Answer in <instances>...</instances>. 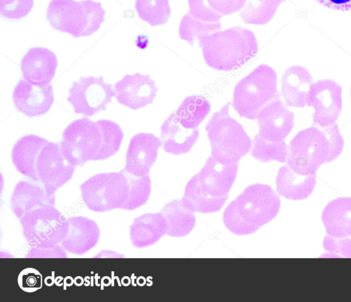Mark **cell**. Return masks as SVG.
<instances>
[{"label":"cell","mask_w":351,"mask_h":302,"mask_svg":"<svg viewBox=\"0 0 351 302\" xmlns=\"http://www.w3.org/2000/svg\"><path fill=\"white\" fill-rule=\"evenodd\" d=\"M323 248L328 253L322 256L351 257V236L334 237L326 234L323 239Z\"/></svg>","instance_id":"cell-36"},{"label":"cell","mask_w":351,"mask_h":302,"mask_svg":"<svg viewBox=\"0 0 351 302\" xmlns=\"http://www.w3.org/2000/svg\"><path fill=\"white\" fill-rule=\"evenodd\" d=\"M76 166L64 156L60 144L48 141L40 149L36 162L38 182L49 196L73 177Z\"/></svg>","instance_id":"cell-11"},{"label":"cell","mask_w":351,"mask_h":302,"mask_svg":"<svg viewBox=\"0 0 351 302\" xmlns=\"http://www.w3.org/2000/svg\"><path fill=\"white\" fill-rule=\"evenodd\" d=\"M206 5L223 17L240 11L247 0H204Z\"/></svg>","instance_id":"cell-41"},{"label":"cell","mask_w":351,"mask_h":302,"mask_svg":"<svg viewBox=\"0 0 351 302\" xmlns=\"http://www.w3.org/2000/svg\"><path fill=\"white\" fill-rule=\"evenodd\" d=\"M127 171L96 174L80 185L82 199L86 207L95 212L122 209L129 195Z\"/></svg>","instance_id":"cell-6"},{"label":"cell","mask_w":351,"mask_h":302,"mask_svg":"<svg viewBox=\"0 0 351 302\" xmlns=\"http://www.w3.org/2000/svg\"><path fill=\"white\" fill-rule=\"evenodd\" d=\"M166 221L160 212L146 213L136 218L130 227V239L136 248L157 242L167 234Z\"/></svg>","instance_id":"cell-24"},{"label":"cell","mask_w":351,"mask_h":302,"mask_svg":"<svg viewBox=\"0 0 351 302\" xmlns=\"http://www.w3.org/2000/svg\"><path fill=\"white\" fill-rule=\"evenodd\" d=\"M189 13L194 18L210 23L219 22L223 16L213 11L204 0H187Z\"/></svg>","instance_id":"cell-38"},{"label":"cell","mask_w":351,"mask_h":302,"mask_svg":"<svg viewBox=\"0 0 351 302\" xmlns=\"http://www.w3.org/2000/svg\"><path fill=\"white\" fill-rule=\"evenodd\" d=\"M321 128L326 134L329 142L330 153L328 160V163H329L335 160L342 153L344 140L336 123L330 126Z\"/></svg>","instance_id":"cell-39"},{"label":"cell","mask_w":351,"mask_h":302,"mask_svg":"<svg viewBox=\"0 0 351 302\" xmlns=\"http://www.w3.org/2000/svg\"><path fill=\"white\" fill-rule=\"evenodd\" d=\"M239 165L223 164L211 155L201 170L195 175L200 189L213 197L228 196L236 179Z\"/></svg>","instance_id":"cell-17"},{"label":"cell","mask_w":351,"mask_h":302,"mask_svg":"<svg viewBox=\"0 0 351 302\" xmlns=\"http://www.w3.org/2000/svg\"><path fill=\"white\" fill-rule=\"evenodd\" d=\"M19 220L32 247H55L61 244L69 231V218L51 205L32 210Z\"/></svg>","instance_id":"cell-8"},{"label":"cell","mask_w":351,"mask_h":302,"mask_svg":"<svg viewBox=\"0 0 351 302\" xmlns=\"http://www.w3.org/2000/svg\"><path fill=\"white\" fill-rule=\"evenodd\" d=\"M20 288L27 292H35L42 286V276L33 268H27L22 270L18 277Z\"/></svg>","instance_id":"cell-40"},{"label":"cell","mask_w":351,"mask_h":302,"mask_svg":"<svg viewBox=\"0 0 351 302\" xmlns=\"http://www.w3.org/2000/svg\"><path fill=\"white\" fill-rule=\"evenodd\" d=\"M286 0H247L239 15L245 24L263 25L274 16L280 4Z\"/></svg>","instance_id":"cell-30"},{"label":"cell","mask_w":351,"mask_h":302,"mask_svg":"<svg viewBox=\"0 0 351 302\" xmlns=\"http://www.w3.org/2000/svg\"><path fill=\"white\" fill-rule=\"evenodd\" d=\"M12 99L15 108L25 115L34 117L47 112L53 100L52 86L33 84L25 79L15 86Z\"/></svg>","instance_id":"cell-16"},{"label":"cell","mask_w":351,"mask_h":302,"mask_svg":"<svg viewBox=\"0 0 351 302\" xmlns=\"http://www.w3.org/2000/svg\"><path fill=\"white\" fill-rule=\"evenodd\" d=\"M105 14L101 3L93 0H51L46 17L54 29L80 38L96 32Z\"/></svg>","instance_id":"cell-4"},{"label":"cell","mask_w":351,"mask_h":302,"mask_svg":"<svg viewBox=\"0 0 351 302\" xmlns=\"http://www.w3.org/2000/svg\"><path fill=\"white\" fill-rule=\"evenodd\" d=\"M101 142V131L97 122L83 118L73 121L66 127L60 146L69 162L82 166L95 160Z\"/></svg>","instance_id":"cell-9"},{"label":"cell","mask_w":351,"mask_h":302,"mask_svg":"<svg viewBox=\"0 0 351 302\" xmlns=\"http://www.w3.org/2000/svg\"><path fill=\"white\" fill-rule=\"evenodd\" d=\"M66 250L62 245L58 244L52 247H32L26 255V257H66Z\"/></svg>","instance_id":"cell-42"},{"label":"cell","mask_w":351,"mask_h":302,"mask_svg":"<svg viewBox=\"0 0 351 302\" xmlns=\"http://www.w3.org/2000/svg\"><path fill=\"white\" fill-rule=\"evenodd\" d=\"M330 145L323 129L313 125L300 131L290 141L287 164L300 175L316 174L328 163Z\"/></svg>","instance_id":"cell-7"},{"label":"cell","mask_w":351,"mask_h":302,"mask_svg":"<svg viewBox=\"0 0 351 302\" xmlns=\"http://www.w3.org/2000/svg\"><path fill=\"white\" fill-rule=\"evenodd\" d=\"M277 74L269 65L260 64L239 81L233 91L232 105L241 117L254 120L260 110L280 99Z\"/></svg>","instance_id":"cell-5"},{"label":"cell","mask_w":351,"mask_h":302,"mask_svg":"<svg viewBox=\"0 0 351 302\" xmlns=\"http://www.w3.org/2000/svg\"><path fill=\"white\" fill-rule=\"evenodd\" d=\"M228 196L216 197L204 192L193 175L186 183L181 201L193 212L210 214L219 211L224 205Z\"/></svg>","instance_id":"cell-28"},{"label":"cell","mask_w":351,"mask_h":302,"mask_svg":"<svg viewBox=\"0 0 351 302\" xmlns=\"http://www.w3.org/2000/svg\"><path fill=\"white\" fill-rule=\"evenodd\" d=\"M128 177L130 185L129 195L122 209L134 210L145 205L148 201L152 191V183L149 175L136 177L128 173Z\"/></svg>","instance_id":"cell-35"},{"label":"cell","mask_w":351,"mask_h":302,"mask_svg":"<svg viewBox=\"0 0 351 302\" xmlns=\"http://www.w3.org/2000/svg\"><path fill=\"white\" fill-rule=\"evenodd\" d=\"M316 181V174L300 175L286 164L278 169L276 178V190L287 199L303 200L312 194Z\"/></svg>","instance_id":"cell-23"},{"label":"cell","mask_w":351,"mask_h":302,"mask_svg":"<svg viewBox=\"0 0 351 302\" xmlns=\"http://www.w3.org/2000/svg\"><path fill=\"white\" fill-rule=\"evenodd\" d=\"M161 145L160 139L152 134L134 135L128 145L124 169L136 177L148 175L157 159Z\"/></svg>","instance_id":"cell-15"},{"label":"cell","mask_w":351,"mask_h":302,"mask_svg":"<svg viewBox=\"0 0 351 302\" xmlns=\"http://www.w3.org/2000/svg\"><path fill=\"white\" fill-rule=\"evenodd\" d=\"M123 257L124 255L119 253L116 251L110 250H102L99 253H97L95 257Z\"/></svg>","instance_id":"cell-44"},{"label":"cell","mask_w":351,"mask_h":302,"mask_svg":"<svg viewBox=\"0 0 351 302\" xmlns=\"http://www.w3.org/2000/svg\"><path fill=\"white\" fill-rule=\"evenodd\" d=\"M322 221L326 234L334 237L351 236V197H339L324 208Z\"/></svg>","instance_id":"cell-26"},{"label":"cell","mask_w":351,"mask_h":302,"mask_svg":"<svg viewBox=\"0 0 351 302\" xmlns=\"http://www.w3.org/2000/svg\"><path fill=\"white\" fill-rule=\"evenodd\" d=\"M320 4L332 10H351V0H316Z\"/></svg>","instance_id":"cell-43"},{"label":"cell","mask_w":351,"mask_h":302,"mask_svg":"<svg viewBox=\"0 0 351 302\" xmlns=\"http://www.w3.org/2000/svg\"><path fill=\"white\" fill-rule=\"evenodd\" d=\"M210 108V102L204 97L193 95L184 99L176 114L184 127L196 129L208 116Z\"/></svg>","instance_id":"cell-29"},{"label":"cell","mask_w":351,"mask_h":302,"mask_svg":"<svg viewBox=\"0 0 351 302\" xmlns=\"http://www.w3.org/2000/svg\"><path fill=\"white\" fill-rule=\"evenodd\" d=\"M57 66L56 54L45 47L29 49L21 62L23 79L36 85L49 84Z\"/></svg>","instance_id":"cell-18"},{"label":"cell","mask_w":351,"mask_h":302,"mask_svg":"<svg viewBox=\"0 0 351 302\" xmlns=\"http://www.w3.org/2000/svg\"><path fill=\"white\" fill-rule=\"evenodd\" d=\"M34 6V0H0V14L5 18L18 20L26 16Z\"/></svg>","instance_id":"cell-37"},{"label":"cell","mask_w":351,"mask_h":302,"mask_svg":"<svg viewBox=\"0 0 351 302\" xmlns=\"http://www.w3.org/2000/svg\"><path fill=\"white\" fill-rule=\"evenodd\" d=\"M313 79L307 68L302 66H291L283 73L281 78V93L287 105L304 108Z\"/></svg>","instance_id":"cell-21"},{"label":"cell","mask_w":351,"mask_h":302,"mask_svg":"<svg viewBox=\"0 0 351 302\" xmlns=\"http://www.w3.org/2000/svg\"><path fill=\"white\" fill-rule=\"evenodd\" d=\"M167 223V235L171 237H184L195 227L196 219L192 211L187 209L181 199L166 203L160 212Z\"/></svg>","instance_id":"cell-27"},{"label":"cell","mask_w":351,"mask_h":302,"mask_svg":"<svg viewBox=\"0 0 351 302\" xmlns=\"http://www.w3.org/2000/svg\"><path fill=\"white\" fill-rule=\"evenodd\" d=\"M230 103L213 114L205 127L211 155L223 164H234L250 151L252 140L243 127L229 114Z\"/></svg>","instance_id":"cell-3"},{"label":"cell","mask_w":351,"mask_h":302,"mask_svg":"<svg viewBox=\"0 0 351 302\" xmlns=\"http://www.w3.org/2000/svg\"><path fill=\"white\" fill-rule=\"evenodd\" d=\"M251 155L261 162H287L288 146L285 140L271 142L263 138L259 134L254 136L250 149Z\"/></svg>","instance_id":"cell-31"},{"label":"cell","mask_w":351,"mask_h":302,"mask_svg":"<svg viewBox=\"0 0 351 302\" xmlns=\"http://www.w3.org/2000/svg\"><path fill=\"white\" fill-rule=\"evenodd\" d=\"M99 236L95 221L86 216H73L69 218V231L61 245L67 252L83 255L96 246Z\"/></svg>","instance_id":"cell-19"},{"label":"cell","mask_w":351,"mask_h":302,"mask_svg":"<svg viewBox=\"0 0 351 302\" xmlns=\"http://www.w3.org/2000/svg\"><path fill=\"white\" fill-rule=\"evenodd\" d=\"M134 6L139 18L152 27L165 24L171 16L169 0H136Z\"/></svg>","instance_id":"cell-33"},{"label":"cell","mask_w":351,"mask_h":302,"mask_svg":"<svg viewBox=\"0 0 351 302\" xmlns=\"http://www.w3.org/2000/svg\"><path fill=\"white\" fill-rule=\"evenodd\" d=\"M97 122L101 131L102 142L95 161L106 160L115 155L119 150L124 136L122 129L117 123L106 119Z\"/></svg>","instance_id":"cell-34"},{"label":"cell","mask_w":351,"mask_h":302,"mask_svg":"<svg viewBox=\"0 0 351 302\" xmlns=\"http://www.w3.org/2000/svg\"><path fill=\"white\" fill-rule=\"evenodd\" d=\"M350 92H351V91H350Z\"/></svg>","instance_id":"cell-45"},{"label":"cell","mask_w":351,"mask_h":302,"mask_svg":"<svg viewBox=\"0 0 351 302\" xmlns=\"http://www.w3.org/2000/svg\"><path fill=\"white\" fill-rule=\"evenodd\" d=\"M280 205V199L271 187L254 184L228 204L223 214V221L232 234L250 235L276 218Z\"/></svg>","instance_id":"cell-1"},{"label":"cell","mask_w":351,"mask_h":302,"mask_svg":"<svg viewBox=\"0 0 351 302\" xmlns=\"http://www.w3.org/2000/svg\"><path fill=\"white\" fill-rule=\"evenodd\" d=\"M115 97L112 85L106 83L104 77H82L74 81L69 90L67 101L72 105L75 113L84 116H92L101 110Z\"/></svg>","instance_id":"cell-10"},{"label":"cell","mask_w":351,"mask_h":302,"mask_svg":"<svg viewBox=\"0 0 351 302\" xmlns=\"http://www.w3.org/2000/svg\"><path fill=\"white\" fill-rule=\"evenodd\" d=\"M220 21L210 23L197 19L189 12L181 18L179 25V37L193 46L195 40L199 41L202 37L221 30Z\"/></svg>","instance_id":"cell-32"},{"label":"cell","mask_w":351,"mask_h":302,"mask_svg":"<svg viewBox=\"0 0 351 302\" xmlns=\"http://www.w3.org/2000/svg\"><path fill=\"white\" fill-rule=\"evenodd\" d=\"M260 136L271 142L284 140L294 127V114L280 99H275L258 112Z\"/></svg>","instance_id":"cell-14"},{"label":"cell","mask_w":351,"mask_h":302,"mask_svg":"<svg viewBox=\"0 0 351 302\" xmlns=\"http://www.w3.org/2000/svg\"><path fill=\"white\" fill-rule=\"evenodd\" d=\"M206 64L221 71L238 68L254 58L258 50L254 33L235 26L219 30L202 37L198 41Z\"/></svg>","instance_id":"cell-2"},{"label":"cell","mask_w":351,"mask_h":302,"mask_svg":"<svg viewBox=\"0 0 351 302\" xmlns=\"http://www.w3.org/2000/svg\"><path fill=\"white\" fill-rule=\"evenodd\" d=\"M115 97L121 105L136 110L153 103L158 88L149 75L126 74L114 86Z\"/></svg>","instance_id":"cell-13"},{"label":"cell","mask_w":351,"mask_h":302,"mask_svg":"<svg viewBox=\"0 0 351 302\" xmlns=\"http://www.w3.org/2000/svg\"><path fill=\"white\" fill-rule=\"evenodd\" d=\"M47 142V140L36 135H26L14 144L12 150V161L16 170L36 182V160L40 149Z\"/></svg>","instance_id":"cell-25"},{"label":"cell","mask_w":351,"mask_h":302,"mask_svg":"<svg viewBox=\"0 0 351 302\" xmlns=\"http://www.w3.org/2000/svg\"><path fill=\"white\" fill-rule=\"evenodd\" d=\"M10 205L14 215L21 219L32 210L45 205H55V196H49L41 184L21 181L14 188Z\"/></svg>","instance_id":"cell-22"},{"label":"cell","mask_w":351,"mask_h":302,"mask_svg":"<svg viewBox=\"0 0 351 302\" xmlns=\"http://www.w3.org/2000/svg\"><path fill=\"white\" fill-rule=\"evenodd\" d=\"M342 87L332 79L313 83L306 97V105L314 108L313 125L319 127L336 123L342 110Z\"/></svg>","instance_id":"cell-12"},{"label":"cell","mask_w":351,"mask_h":302,"mask_svg":"<svg viewBox=\"0 0 351 302\" xmlns=\"http://www.w3.org/2000/svg\"><path fill=\"white\" fill-rule=\"evenodd\" d=\"M199 129H187L176 113H171L160 127V140L166 153L179 155L189 152L199 138Z\"/></svg>","instance_id":"cell-20"}]
</instances>
